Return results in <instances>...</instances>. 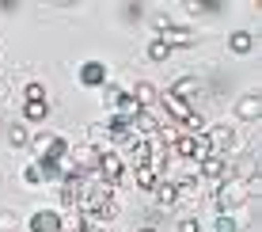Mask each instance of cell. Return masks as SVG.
I'll use <instances>...</instances> for the list:
<instances>
[{"label":"cell","mask_w":262,"mask_h":232,"mask_svg":"<svg viewBox=\"0 0 262 232\" xmlns=\"http://www.w3.org/2000/svg\"><path fill=\"white\" fill-rule=\"evenodd\" d=\"M198 88H202V84H198V76H179L175 84L167 88V92H171V95H179L183 103H190V95H198ZM190 107H194V103H190Z\"/></svg>","instance_id":"obj_15"},{"label":"cell","mask_w":262,"mask_h":232,"mask_svg":"<svg viewBox=\"0 0 262 232\" xmlns=\"http://www.w3.org/2000/svg\"><path fill=\"white\" fill-rule=\"evenodd\" d=\"M186 12L190 15H202V12H224L221 0H186Z\"/></svg>","instance_id":"obj_22"},{"label":"cell","mask_w":262,"mask_h":232,"mask_svg":"<svg viewBox=\"0 0 262 232\" xmlns=\"http://www.w3.org/2000/svg\"><path fill=\"white\" fill-rule=\"evenodd\" d=\"M8 145H12V149H27V145H31V133H27L23 126H12V130H8Z\"/></svg>","instance_id":"obj_25"},{"label":"cell","mask_w":262,"mask_h":232,"mask_svg":"<svg viewBox=\"0 0 262 232\" xmlns=\"http://www.w3.org/2000/svg\"><path fill=\"white\" fill-rule=\"evenodd\" d=\"M198 167H202V175H205V179H221V183L228 179V175H236V172H232V164H228L224 156H205Z\"/></svg>","instance_id":"obj_9"},{"label":"cell","mask_w":262,"mask_h":232,"mask_svg":"<svg viewBox=\"0 0 262 232\" xmlns=\"http://www.w3.org/2000/svg\"><path fill=\"white\" fill-rule=\"evenodd\" d=\"M156 107H167V118L179 122V126H183V122L190 118V111H194L190 103H183L179 95H171V92H160V103H156Z\"/></svg>","instance_id":"obj_6"},{"label":"cell","mask_w":262,"mask_h":232,"mask_svg":"<svg viewBox=\"0 0 262 232\" xmlns=\"http://www.w3.org/2000/svg\"><path fill=\"white\" fill-rule=\"evenodd\" d=\"M216 232H239L236 217H232V213H216Z\"/></svg>","instance_id":"obj_29"},{"label":"cell","mask_w":262,"mask_h":232,"mask_svg":"<svg viewBox=\"0 0 262 232\" xmlns=\"http://www.w3.org/2000/svg\"><path fill=\"white\" fill-rule=\"evenodd\" d=\"M23 183H27V186H42V172H38V164H31V167L23 172Z\"/></svg>","instance_id":"obj_30"},{"label":"cell","mask_w":262,"mask_h":232,"mask_svg":"<svg viewBox=\"0 0 262 232\" xmlns=\"http://www.w3.org/2000/svg\"><path fill=\"white\" fill-rule=\"evenodd\" d=\"M23 232H27V228H23Z\"/></svg>","instance_id":"obj_34"},{"label":"cell","mask_w":262,"mask_h":232,"mask_svg":"<svg viewBox=\"0 0 262 232\" xmlns=\"http://www.w3.org/2000/svg\"><path fill=\"white\" fill-rule=\"evenodd\" d=\"M194 153H198V137H190V133H183V137H175V145H171V156L194 160Z\"/></svg>","instance_id":"obj_17"},{"label":"cell","mask_w":262,"mask_h":232,"mask_svg":"<svg viewBox=\"0 0 262 232\" xmlns=\"http://www.w3.org/2000/svg\"><path fill=\"white\" fill-rule=\"evenodd\" d=\"M31 149L38 160H53V164H65V156H69V141L61 137V133H50V130H42V133H31Z\"/></svg>","instance_id":"obj_1"},{"label":"cell","mask_w":262,"mask_h":232,"mask_svg":"<svg viewBox=\"0 0 262 232\" xmlns=\"http://www.w3.org/2000/svg\"><path fill=\"white\" fill-rule=\"evenodd\" d=\"M228 50L239 53V57H243V53H251V50H255V34H251V31H232L228 34Z\"/></svg>","instance_id":"obj_16"},{"label":"cell","mask_w":262,"mask_h":232,"mask_svg":"<svg viewBox=\"0 0 262 232\" xmlns=\"http://www.w3.org/2000/svg\"><path fill=\"white\" fill-rule=\"evenodd\" d=\"M80 232H106V225H103V221H95V217H84Z\"/></svg>","instance_id":"obj_32"},{"label":"cell","mask_w":262,"mask_h":232,"mask_svg":"<svg viewBox=\"0 0 262 232\" xmlns=\"http://www.w3.org/2000/svg\"><path fill=\"white\" fill-rule=\"evenodd\" d=\"M144 164H148L152 172L164 175V172H167V164H171V149H167V145H160V141H148V160H144Z\"/></svg>","instance_id":"obj_12"},{"label":"cell","mask_w":262,"mask_h":232,"mask_svg":"<svg viewBox=\"0 0 262 232\" xmlns=\"http://www.w3.org/2000/svg\"><path fill=\"white\" fill-rule=\"evenodd\" d=\"M27 232H61V213L57 209H38L31 217V225H27Z\"/></svg>","instance_id":"obj_8"},{"label":"cell","mask_w":262,"mask_h":232,"mask_svg":"<svg viewBox=\"0 0 262 232\" xmlns=\"http://www.w3.org/2000/svg\"><path fill=\"white\" fill-rule=\"evenodd\" d=\"M84 145L99 149V153H111V133H106V122H92V126H84Z\"/></svg>","instance_id":"obj_10"},{"label":"cell","mask_w":262,"mask_h":232,"mask_svg":"<svg viewBox=\"0 0 262 232\" xmlns=\"http://www.w3.org/2000/svg\"><path fill=\"white\" fill-rule=\"evenodd\" d=\"M258 114H262V99H258L255 92L243 95V99L236 103V118H239V122H258Z\"/></svg>","instance_id":"obj_13"},{"label":"cell","mask_w":262,"mask_h":232,"mask_svg":"<svg viewBox=\"0 0 262 232\" xmlns=\"http://www.w3.org/2000/svg\"><path fill=\"white\" fill-rule=\"evenodd\" d=\"M179 130L190 133V137H202V133H205V118H202V111H190V118H186Z\"/></svg>","instance_id":"obj_23"},{"label":"cell","mask_w":262,"mask_h":232,"mask_svg":"<svg viewBox=\"0 0 262 232\" xmlns=\"http://www.w3.org/2000/svg\"><path fill=\"white\" fill-rule=\"evenodd\" d=\"M0 232H23L19 217H15L12 209H0Z\"/></svg>","instance_id":"obj_26"},{"label":"cell","mask_w":262,"mask_h":232,"mask_svg":"<svg viewBox=\"0 0 262 232\" xmlns=\"http://www.w3.org/2000/svg\"><path fill=\"white\" fill-rule=\"evenodd\" d=\"M118 99H122V88L106 80V84H103V107H111V111H114V103H118Z\"/></svg>","instance_id":"obj_28"},{"label":"cell","mask_w":262,"mask_h":232,"mask_svg":"<svg viewBox=\"0 0 262 232\" xmlns=\"http://www.w3.org/2000/svg\"><path fill=\"white\" fill-rule=\"evenodd\" d=\"M38 99H46V88H42L38 80H31V84L23 88V103H38Z\"/></svg>","instance_id":"obj_27"},{"label":"cell","mask_w":262,"mask_h":232,"mask_svg":"<svg viewBox=\"0 0 262 232\" xmlns=\"http://www.w3.org/2000/svg\"><path fill=\"white\" fill-rule=\"evenodd\" d=\"M152 194H156V206L160 209H175L179 206V202H175V183H160Z\"/></svg>","instance_id":"obj_18"},{"label":"cell","mask_w":262,"mask_h":232,"mask_svg":"<svg viewBox=\"0 0 262 232\" xmlns=\"http://www.w3.org/2000/svg\"><path fill=\"white\" fill-rule=\"evenodd\" d=\"M175 232H202V225H198V217H183L175 225Z\"/></svg>","instance_id":"obj_31"},{"label":"cell","mask_w":262,"mask_h":232,"mask_svg":"<svg viewBox=\"0 0 262 232\" xmlns=\"http://www.w3.org/2000/svg\"><path fill=\"white\" fill-rule=\"evenodd\" d=\"M144 57H148V61H156V65H160V61H167V57H171V46H167L164 38H152L148 46H144Z\"/></svg>","instance_id":"obj_20"},{"label":"cell","mask_w":262,"mask_h":232,"mask_svg":"<svg viewBox=\"0 0 262 232\" xmlns=\"http://www.w3.org/2000/svg\"><path fill=\"white\" fill-rule=\"evenodd\" d=\"M205 141H209V149H213V156H224L228 160V149H236V141H239V133L232 130V126H213V130H205L202 133Z\"/></svg>","instance_id":"obj_3"},{"label":"cell","mask_w":262,"mask_h":232,"mask_svg":"<svg viewBox=\"0 0 262 232\" xmlns=\"http://www.w3.org/2000/svg\"><path fill=\"white\" fill-rule=\"evenodd\" d=\"M156 38H164L167 46L175 50V46H190V42H194V31H190V27H186V23H167L164 31L156 34Z\"/></svg>","instance_id":"obj_7"},{"label":"cell","mask_w":262,"mask_h":232,"mask_svg":"<svg viewBox=\"0 0 262 232\" xmlns=\"http://www.w3.org/2000/svg\"><path fill=\"white\" fill-rule=\"evenodd\" d=\"M144 160H148V141H133L129 145V164L125 167H141Z\"/></svg>","instance_id":"obj_24"},{"label":"cell","mask_w":262,"mask_h":232,"mask_svg":"<svg viewBox=\"0 0 262 232\" xmlns=\"http://www.w3.org/2000/svg\"><path fill=\"white\" fill-rule=\"evenodd\" d=\"M129 95H133V103H137L141 111H152V107L160 103V92H156V84H148V80H137Z\"/></svg>","instance_id":"obj_11"},{"label":"cell","mask_w":262,"mask_h":232,"mask_svg":"<svg viewBox=\"0 0 262 232\" xmlns=\"http://www.w3.org/2000/svg\"><path fill=\"white\" fill-rule=\"evenodd\" d=\"M213 198H216V213H236L243 202L251 198V194H247V183H243V175H228Z\"/></svg>","instance_id":"obj_2"},{"label":"cell","mask_w":262,"mask_h":232,"mask_svg":"<svg viewBox=\"0 0 262 232\" xmlns=\"http://www.w3.org/2000/svg\"><path fill=\"white\" fill-rule=\"evenodd\" d=\"M23 118H27V122H46V118H50V103H46V99L23 103Z\"/></svg>","instance_id":"obj_19"},{"label":"cell","mask_w":262,"mask_h":232,"mask_svg":"<svg viewBox=\"0 0 262 232\" xmlns=\"http://www.w3.org/2000/svg\"><path fill=\"white\" fill-rule=\"evenodd\" d=\"M76 76H80V84H84V88H103L106 80H111V69H106L103 61H84Z\"/></svg>","instance_id":"obj_5"},{"label":"cell","mask_w":262,"mask_h":232,"mask_svg":"<svg viewBox=\"0 0 262 232\" xmlns=\"http://www.w3.org/2000/svg\"><path fill=\"white\" fill-rule=\"evenodd\" d=\"M137 232H156V228H137Z\"/></svg>","instance_id":"obj_33"},{"label":"cell","mask_w":262,"mask_h":232,"mask_svg":"<svg viewBox=\"0 0 262 232\" xmlns=\"http://www.w3.org/2000/svg\"><path fill=\"white\" fill-rule=\"evenodd\" d=\"M133 183H137L141 191H156V186L164 183V175H160V172H152L148 164H141V167H133Z\"/></svg>","instance_id":"obj_14"},{"label":"cell","mask_w":262,"mask_h":232,"mask_svg":"<svg viewBox=\"0 0 262 232\" xmlns=\"http://www.w3.org/2000/svg\"><path fill=\"white\" fill-rule=\"evenodd\" d=\"M175 202H198V179L175 183Z\"/></svg>","instance_id":"obj_21"},{"label":"cell","mask_w":262,"mask_h":232,"mask_svg":"<svg viewBox=\"0 0 262 232\" xmlns=\"http://www.w3.org/2000/svg\"><path fill=\"white\" fill-rule=\"evenodd\" d=\"M95 179L118 186V183L125 179V160H122L118 153H103V156H99V167H95Z\"/></svg>","instance_id":"obj_4"}]
</instances>
